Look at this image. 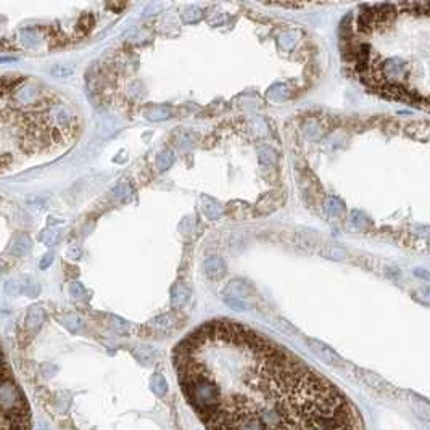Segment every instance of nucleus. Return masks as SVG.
<instances>
[{
  "label": "nucleus",
  "instance_id": "obj_1",
  "mask_svg": "<svg viewBox=\"0 0 430 430\" xmlns=\"http://www.w3.org/2000/svg\"><path fill=\"white\" fill-rule=\"evenodd\" d=\"M173 362L206 430H366L335 384L239 322L200 326L174 348Z\"/></svg>",
  "mask_w": 430,
  "mask_h": 430
},
{
  "label": "nucleus",
  "instance_id": "obj_2",
  "mask_svg": "<svg viewBox=\"0 0 430 430\" xmlns=\"http://www.w3.org/2000/svg\"><path fill=\"white\" fill-rule=\"evenodd\" d=\"M74 105L26 74L0 76V176L62 155L79 134Z\"/></svg>",
  "mask_w": 430,
  "mask_h": 430
},
{
  "label": "nucleus",
  "instance_id": "obj_3",
  "mask_svg": "<svg viewBox=\"0 0 430 430\" xmlns=\"http://www.w3.org/2000/svg\"><path fill=\"white\" fill-rule=\"evenodd\" d=\"M417 5L384 4L366 7L364 13L358 16L353 31L381 39V47L350 44V52L369 86L389 97L408 100L412 105L420 102L427 106L428 52H416V47L403 48V45L406 47L430 37L424 34L404 44L406 36L428 21V7H425L411 21L408 29H404Z\"/></svg>",
  "mask_w": 430,
  "mask_h": 430
},
{
  "label": "nucleus",
  "instance_id": "obj_4",
  "mask_svg": "<svg viewBox=\"0 0 430 430\" xmlns=\"http://www.w3.org/2000/svg\"><path fill=\"white\" fill-rule=\"evenodd\" d=\"M95 28V15H57L31 2H0V57H31L74 44Z\"/></svg>",
  "mask_w": 430,
  "mask_h": 430
},
{
  "label": "nucleus",
  "instance_id": "obj_5",
  "mask_svg": "<svg viewBox=\"0 0 430 430\" xmlns=\"http://www.w3.org/2000/svg\"><path fill=\"white\" fill-rule=\"evenodd\" d=\"M32 414L23 387L16 381L0 345V430H31Z\"/></svg>",
  "mask_w": 430,
  "mask_h": 430
},
{
  "label": "nucleus",
  "instance_id": "obj_6",
  "mask_svg": "<svg viewBox=\"0 0 430 430\" xmlns=\"http://www.w3.org/2000/svg\"><path fill=\"white\" fill-rule=\"evenodd\" d=\"M203 271H205V274L208 277H213V279H216V277H221L224 274L226 266L221 261V258H209V259L205 261Z\"/></svg>",
  "mask_w": 430,
  "mask_h": 430
},
{
  "label": "nucleus",
  "instance_id": "obj_7",
  "mask_svg": "<svg viewBox=\"0 0 430 430\" xmlns=\"http://www.w3.org/2000/svg\"><path fill=\"white\" fill-rule=\"evenodd\" d=\"M226 301H227V305H232L234 308H239V309H245V305H243V303H240L239 300H231V298H227Z\"/></svg>",
  "mask_w": 430,
  "mask_h": 430
},
{
  "label": "nucleus",
  "instance_id": "obj_8",
  "mask_svg": "<svg viewBox=\"0 0 430 430\" xmlns=\"http://www.w3.org/2000/svg\"><path fill=\"white\" fill-rule=\"evenodd\" d=\"M162 159H163V162H165V165H163V170H166V166H170V163H171V155H170V153H163L162 156H159V159H158V162H162Z\"/></svg>",
  "mask_w": 430,
  "mask_h": 430
}]
</instances>
